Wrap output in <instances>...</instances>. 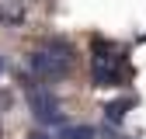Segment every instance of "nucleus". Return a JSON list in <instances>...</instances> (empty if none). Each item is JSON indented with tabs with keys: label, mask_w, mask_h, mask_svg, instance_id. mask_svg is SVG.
Here are the masks:
<instances>
[{
	"label": "nucleus",
	"mask_w": 146,
	"mask_h": 139,
	"mask_svg": "<svg viewBox=\"0 0 146 139\" xmlns=\"http://www.w3.org/2000/svg\"><path fill=\"white\" fill-rule=\"evenodd\" d=\"M28 139H56V136H49V132H31Z\"/></svg>",
	"instance_id": "39448f33"
},
{
	"label": "nucleus",
	"mask_w": 146,
	"mask_h": 139,
	"mask_svg": "<svg viewBox=\"0 0 146 139\" xmlns=\"http://www.w3.org/2000/svg\"><path fill=\"white\" fill-rule=\"evenodd\" d=\"M125 111H122V104H111V108H108V118H111V122H118Z\"/></svg>",
	"instance_id": "20e7f679"
},
{
	"label": "nucleus",
	"mask_w": 146,
	"mask_h": 139,
	"mask_svg": "<svg viewBox=\"0 0 146 139\" xmlns=\"http://www.w3.org/2000/svg\"><path fill=\"white\" fill-rule=\"evenodd\" d=\"M0 73H4V59H0Z\"/></svg>",
	"instance_id": "423d86ee"
},
{
	"label": "nucleus",
	"mask_w": 146,
	"mask_h": 139,
	"mask_svg": "<svg viewBox=\"0 0 146 139\" xmlns=\"http://www.w3.org/2000/svg\"><path fill=\"white\" fill-rule=\"evenodd\" d=\"M28 104H31V115L38 118L42 125H63V122H66V115H63V108H59L56 94L45 91V87L31 91V94H28Z\"/></svg>",
	"instance_id": "f257e3e1"
},
{
	"label": "nucleus",
	"mask_w": 146,
	"mask_h": 139,
	"mask_svg": "<svg viewBox=\"0 0 146 139\" xmlns=\"http://www.w3.org/2000/svg\"><path fill=\"white\" fill-rule=\"evenodd\" d=\"M31 70L45 80H56V77H66L70 73V56L66 52H35L31 56Z\"/></svg>",
	"instance_id": "f03ea898"
},
{
	"label": "nucleus",
	"mask_w": 146,
	"mask_h": 139,
	"mask_svg": "<svg viewBox=\"0 0 146 139\" xmlns=\"http://www.w3.org/2000/svg\"><path fill=\"white\" fill-rule=\"evenodd\" d=\"M56 139H94V129L90 125H66Z\"/></svg>",
	"instance_id": "7ed1b4c3"
}]
</instances>
